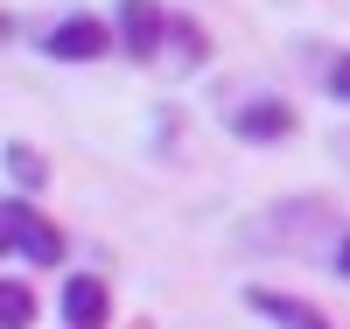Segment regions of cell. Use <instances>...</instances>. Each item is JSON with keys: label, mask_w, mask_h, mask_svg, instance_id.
<instances>
[{"label": "cell", "mask_w": 350, "mask_h": 329, "mask_svg": "<svg viewBox=\"0 0 350 329\" xmlns=\"http://www.w3.org/2000/svg\"><path fill=\"white\" fill-rule=\"evenodd\" d=\"M329 98L350 105V56H336V70H329Z\"/></svg>", "instance_id": "9c48e42d"}, {"label": "cell", "mask_w": 350, "mask_h": 329, "mask_svg": "<svg viewBox=\"0 0 350 329\" xmlns=\"http://www.w3.org/2000/svg\"><path fill=\"white\" fill-rule=\"evenodd\" d=\"M245 308H252V315H267L273 329H329L308 302H295V294H273V287H245Z\"/></svg>", "instance_id": "8992f818"}, {"label": "cell", "mask_w": 350, "mask_h": 329, "mask_svg": "<svg viewBox=\"0 0 350 329\" xmlns=\"http://www.w3.org/2000/svg\"><path fill=\"white\" fill-rule=\"evenodd\" d=\"M42 49L56 56V64H92V56L112 49V28L98 14H70V21H56L49 36H42Z\"/></svg>", "instance_id": "3957f363"}, {"label": "cell", "mask_w": 350, "mask_h": 329, "mask_svg": "<svg viewBox=\"0 0 350 329\" xmlns=\"http://www.w3.org/2000/svg\"><path fill=\"white\" fill-rule=\"evenodd\" d=\"M64 315H70V329H105V322H112L105 280H98V274H70V280H64Z\"/></svg>", "instance_id": "5b68a950"}, {"label": "cell", "mask_w": 350, "mask_h": 329, "mask_svg": "<svg viewBox=\"0 0 350 329\" xmlns=\"http://www.w3.org/2000/svg\"><path fill=\"white\" fill-rule=\"evenodd\" d=\"M112 28H120V49L133 56V64H154V56L168 49V36H175V14L154 8V0H120Z\"/></svg>", "instance_id": "7a4b0ae2"}, {"label": "cell", "mask_w": 350, "mask_h": 329, "mask_svg": "<svg viewBox=\"0 0 350 329\" xmlns=\"http://www.w3.org/2000/svg\"><path fill=\"white\" fill-rule=\"evenodd\" d=\"M8 175H14V189H21V196L49 183V168H42V155H36L28 140H8Z\"/></svg>", "instance_id": "52a82bcc"}, {"label": "cell", "mask_w": 350, "mask_h": 329, "mask_svg": "<svg viewBox=\"0 0 350 329\" xmlns=\"http://www.w3.org/2000/svg\"><path fill=\"white\" fill-rule=\"evenodd\" d=\"M28 315H36L28 287H21V280H0V322H8V329H28Z\"/></svg>", "instance_id": "ba28073f"}, {"label": "cell", "mask_w": 350, "mask_h": 329, "mask_svg": "<svg viewBox=\"0 0 350 329\" xmlns=\"http://www.w3.org/2000/svg\"><path fill=\"white\" fill-rule=\"evenodd\" d=\"M0 231H8V252L28 259V266H56L64 259V231H56L49 218H36V203H28L21 189L0 203Z\"/></svg>", "instance_id": "6da1fadb"}, {"label": "cell", "mask_w": 350, "mask_h": 329, "mask_svg": "<svg viewBox=\"0 0 350 329\" xmlns=\"http://www.w3.org/2000/svg\"><path fill=\"white\" fill-rule=\"evenodd\" d=\"M336 274H343V280H350V238H343V252H336Z\"/></svg>", "instance_id": "30bf717a"}, {"label": "cell", "mask_w": 350, "mask_h": 329, "mask_svg": "<svg viewBox=\"0 0 350 329\" xmlns=\"http://www.w3.org/2000/svg\"><path fill=\"white\" fill-rule=\"evenodd\" d=\"M231 133L252 140V147H273V140L295 133V105L287 98H245L239 112H231Z\"/></svg>", "instance_id": "277c9868"}]
</instances>
